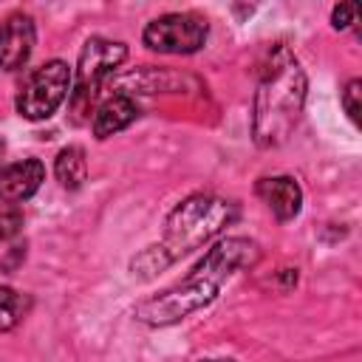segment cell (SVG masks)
I'll return each instance as SVG.
<instances>
[{
    "label": "cell",
    "mask_w": 362,
    "mask_h": 362,
    "mask_svg": "<svg viewBox=\"0 0 362 362\" xmlns=\"http://www.w3.org/2000/svg\"><path fill=\"white\" fill-rule=\"evenodd\" d=\"M45 178V167L37 158H23L0 170V201L17 204L31 198Z\"/></svg>",
    "instance_id": "cell-8"
},
{
    "label": "cell",
    "mask_w": 362,
    "mask_h": 362,
    "mask_svg": "<svg viewBox=\"0 0 362 362\" xmlns=\"http://www.w3.org/2000/svg\"><path fill=\"white\" fill-rule=\"evenodd\" d=\"M354 14H356V6H354V3H339V6L334 8V14H331L334 28H345V25H351V23H354Z\"/></svg>",
    "instance_id": "cell-15"
},
{
    "label": "cell",
    "mask_w": 362,
    "mask_h": 362,
    "mask_svg": "<svg viewBox=\"0 0 362 362\" xmlns=\"http://www.w3.org/2000/svg\"><path fill=\"white\" fill-rule=\"evenodd\" d=\"M124 57H127L124 42H113V40H102V37H93L85 42V48L79 54V68H76V85L71 93V107H74L76 122H82L90 113L102 82L124 62Z\"/></svg>",
    "instance_id": "cell-4"
},
{
    "label": "cell",
    "mask_w": 362,
    "mask_h": 362,
    "mask_svg": "<svg viewBox=\"0 0 362 362\" xmlns=\"http://www.w3.org/2000/svg\"><path fill=\"white\" fill-rule=\"evenodd\" d=\"M303 102H305V74L286 45H274L255 90V107H252L255 141L260 147L283 144L300 122Z\"/></svg>",
    "instance_id": "cell-2"
},
{
    "label": "cell",
    "mask_w": 362,
    "mask_h": 362,
    "mask_svg": "<svg viewBox=\"0 0 362 362\" xmlns=\"http://www.w3.org/2000/svg\"><path fill=\"white\" fill-rule=\"evenodd\" d=\"M144 42L161 54H192L206 42V23L195 14H164L147 23Z\"/></svg>",
    "instance_id": "cell-6"
},
{
    "label": "cell",
    "mask_w": 362,
    "mask_h": 362,
    "mask_svg": "<svg viewBox=\"0 0 362 362\" xmlns=\"http://www.w3.org/2000/svg\"><path fill=\"white\" fill-rule=\"evenodd\" d=\"M235 218H238V206L232 201L218 195H189L167 218L161 243L150 246L139 260H133V272H139L141 277L156 274L158 269L170 266L173 260L206 243Z\"/></svg>",
    "instance_id": "cell-3"
},
{
    "label": "cell",
    "mask_w": 362,
    "mask_h": 362,
    "mask_svg": "<svg viewBox=\"0 0 362 362\" xmlns=\"http://www.w3.org/2000/svg\"><path fill=\"white\" fill-rule=\"evenodd\" d=\"M201 362H232V359H201Z\"/></svg>",
    "instance_id": "cell-16"
},
{
    "label": "cell",
    "mask_w": 362,
    "mask_h": 362,
    "mask_svg": "<svg viewBox=\"0 0 362 362\" xmlns=\"http://www.w3.org/2000/svg\"><path fill=\"white\" fill-rule=\"evenodd\" d=\"M257 195L266 201V206H269L280 221H291V218L300 212V204H303V192H300L297 181L288 178V175L260 178V181H257Z\"/></svg>",
    "instance_id": "cell-9"
},
{
    "label": "cell",
    "mask_w": 362,
    "mask_h": 362,
    "mask_svg": "<svg viewBox=\"0 0 362 362\" xmlns=\"http://www.w3.org/2000/svg\"><path fill=\"white\" fill-rule=\"evenodd\" d=\"M23 314H25V300L14 288L0 286V328L3 331L14 328L23 320Z\"/></svg>",
    "instance_id": "cell-12"
},
{
    "label": "cell",
    "mask_w": 362,
    "mask_h": 362,
    "mask_svg": "<svg viewBox=\"0 0 362 362\" xmlns=\"http://www.w3.org/2000/svg\"><path fill=\"white\" fill-rule=\"evenodd\" d=\"M139 116V105L130 93L119 90L113 96H107L99 107H96V116H93V136L96 139H107L113 133H119L122 127H127L133 119Z\"/></svg>",
    "instance_id": "cell-10"
},
{
    "label": "cell",
    "mask_w": 362,
    "mask_h": 362,
    "mask_svg": "<svg viewBox=\"0 0 362 362\" xmlns=\"http://www.w3.org/2000/svg\"><path fill=\"white\" fill-rule=\"evenodd\" d=\"M3 150H6V147H3V141H0V156H3Z\"/></svg>",
    "instance_id": "cell-17"
},
{
    "label": "cell",
    "mask_w": 362,
    "mask_h": 362,
    "mask_svg": "<svg viewBox=\"0 0 362 362\" xmlns=\"http://www.w3.org/2000/svg\"><path fill=\"white\" fill-rule=\"evenodd\" d=\"M359 88H362V82L359 79H351L348 88H345V93H342V105H345L351 122H359V93H362Z\"/></svg>",
    "instance_id": "cell-14"
},
{
    "label": "cell",
    "mask_w": 362,
    "mask_h": 362,
    "mask_svg": "<svg viewBox=\"0 0 362 362\" xmlns=\"http://www.w3.org/2000/svg\"><path fill=\"white\" fill-rule=\"evenodd\" d=\"M34 51V23L28 14H11L0 28V68L17 71Z\"/></svg>",
    "instance_id": "cell-7"
},
{
    "label": "cell",
    "mask_w": 362,
    "mask_h": 362,
    "mask_svg": "<svg viewBox=\"0 0 362 362\" xmlns=\"http://www.w3.org/2000/svg\"><path fill=\"white\" fill-rule=\"evenodd\" d=\"M54 173H57L59 184H62L65 189H76V187L85 181V175H88V161H85L82 147H65V150L57 156Z\"/></svg>",
    "instance_id": "cell-11"
},
{
    "label": "cell",
    "mask_w": 362,
    "mask_h": 362,
    "mask_svg": "<svg viewBox=\"0 0 362 362\" xmlns=\"http://www.w3.org/2000/svg\"><path fill=\"white\" fill-rule=\"evenodd\" d=\"M20 226H23L20 209H14V206H0V240L14 238V235L20 232Z\"/></svg>",
    "instance_id": "cell-13"
},
{
    "label": "cell",
    "mask_w": 362,
    "mask_h": 362,
    "mask_svg": "<svg viewBox=\"0 0 362 362\" xmlns=\"http://www.w3.org/2000/svg\"><path fill=\"white\" fill-rule=\"evenodd\" d=\"M257 260V246L246 238H226L221 243H215L206 257L173 288H167L164 294L144 300L141 305H136V320L147 322V325H173L178 320H184L187 314L198 311L201 305H206L209 300H215L218 288L243 266Z\"/></svg>",
    "instance_id": "cell-1"
},
{
    "label": "cell",
    "mask_w": 362,
    "mask_h": 362,
    "mask_svg": "<svg viewBox=\"0 0 362 362\" xmlns=\"http://www.w3.org/2000/svg\"><path fill=\"white\" fill-rule=\"evenodd\" d=\"M71 90V71L62 59H51L45 65H40L23 85V90L17 93V113L37 122V119H48L68 96Z\"/></svg>",
    "instance_id": "cell-5"
}]
</instances>
